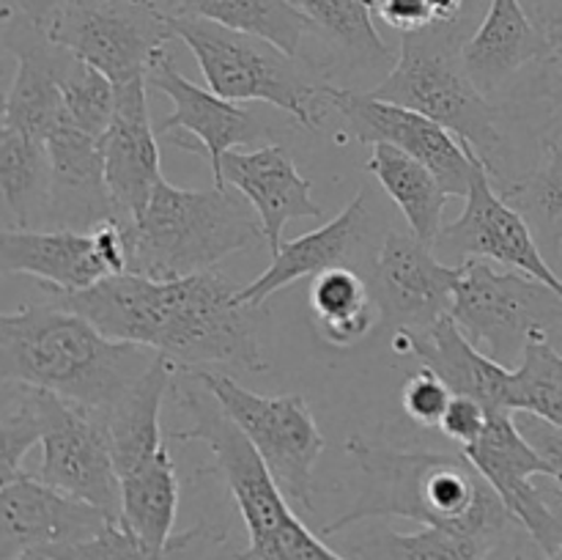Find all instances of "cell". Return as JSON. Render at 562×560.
<instances>
[{
	"label": "cell",
	"instance_id": "obj_6",
	"mask_svg": "<svg viewBox=\"0 0 562 560\" xmlns=\"http://www.w3.org/2000/svg\"><path fill=\"white\" fill-rule=\"evenodd\" d=\"M461 47L453 25L401 33L398 60L371 93L442 124L486 165L492 179H499L505 137L497 130V110L467 71Z\"/></svg>",
	"mask_w": 562,
	"mask_h": 560
},
{
	"label": "cell",
	"instance_id": "obj_27",
	"mask_svg": "<svg viewBox=\"0 0 562 560\" xmlns=\"http://www.w3.org/2000/svg\"><path fill=\"white\" fill-rule=\"evenodd\" d=\"M0 195L14 214L16 228H38L53 206V165L47 146L0 126Z\"/></svg>",
	"mask_w": 562,
	"mask_h": 560
},
{
	"label": "cell",
	"instance_id": "obj_13",
	"mask_svg": "<svg viewBox=\"0 0 562 560\" xmlns=\"http://www.w3.org/2000/svg\"><path fill=\"white\" fill-rule=\"evenodd\" d=\"M461 264L439 261L437 250L415 234L387 231L371 272L376 311L395 333H423L453 307Z\"/></svg>",
	"mask_w": 562,
	"mask_h": 560
},
{
	"label": "cell",
	"instance_id": "obj_32",
	"mask_svg": "<svg viewBox=\"0 0 562 560\" xmlns=\"http://www.w3.org/2000/svg\"><path fill=\"white\" fill-rule=\"evenodd\" d=\"M508 410L562 428V355L549 344V333H536L527 340L510 377Z\"/></svg>",
	"mask_w": 562,
	"mask_h": 560
},
{
	"label": "cell",
	"instance_id": "obj_42",
	"mask_svg": "<svg viewBox=\"0 0 562 560\" xmlns=\"http://www.w3.org/2000/svg\"><path fill=\"white\" fill-rule=\"evenodd\" d=\"M543 31H547L549 44H552V53H549V60L562 71V16L560 20H547L541 22Z\"/></svg>",
	"mask_w": 562,
	"mask_h": 560
},
{
	"label": "cell",
	"instance_id": "obj_43",
	"mask_svg": "<svg viewBox=\"0 0 562 560\" xmlns=\"http://www.w3.org/2000/svg\"><path fill=\"white\" fill-rule=\"evenodd\" d=\"M464 0H434V14H437V25H453L459 20Z\"/></svg>",
	"mask_w": 562,
	"mask_h": 560
},
{
	"label": "cell",
	"instance_id": "obj_37",
	"mask_svg": "<svg viewBox=\"0 0 562 560\" xmlns=\"http://www.w3.org/2000/svg\"><path fill=\"white\" fill-rule=\"evenodd\" d=\"M450 401H453V390L448 388V382L439 373H434L426 366L417 373H412L404 388V395H401V404H404L406 415L417 426L426 428H439Z\"/></svg>",
	"mask_w": 562,
	"mask_h": 560
},
{
	"label": "cell",
	"instance_id": "obj_2",
	"mask_svg": "<svg viewBox=\"0 0 562 560\" xmlns=\"http://www.w3.org/2000/svg\"><path fill=\"white\" fill-rule=\"evenodd\" d=\"M346 453L360 467V497L346 514L324 525L322 536H338L376 516H404L494 547L516 522L497 489L467 459L464 450H401L349 437Z\"/></svg>",
	"mask_w": 562,
	"mask_h": 560
},
{
	"label": "cell",
	"instance_id": "obj_44",
	"mask_svg": "<svg viewBox=\"0 0 562 560\" xmlns=\"http://www.w3.org/2000/svg\"><path fill=\"white\" fill-rule=\"evenodd\" d=\"M16 560H49V555L44 549H31V552H22Z\"/></svg>",
	"mask_w": 562,
	"mask_h": 560
},
{
	"label": "cell",
	"instance_id": "obj_14",
	"mask_svg": "<svg viewBox=\"0 0 562 560\" xmlns=\"http://www.w3.org/2000/svg\"><path fill=\"white\" fill-rule=\"evenodd\" d=\"M434 250L450 253L461 261L467 258L497 261L516 272L543 280L562 296V278L543 258V247L538 245L530 223L503 192L494 190L492 173L483 165L475 170V179L467 192L464 214L445 225L434 242Z\"/></svg>",
	"mask_w": 562,
	"mask_h": 560
},
{
	"label": "cell",
	"instance_id": "obj_35",
	"mask_svg": "<svg viewBox=\"0 0 562 560\" xmlns=\"http://www.w3.org/2000/svg\"><path fill=\"white\" fill-rule=\"evenodd\" d=\"M58 80L71 121L88 135L102 137L115 113V82L97 66L75 58L66 49L60 58Z\"/></svg>",
	"mask_w": 562,
	"mask_h": 560
},
{
	"label": "cell",
	"instance_id": "obj_39",
	"mask_svg": "<svg viewBox=\"0 0 562 560\" xmlns=\"http://www.w3.org/2000/svg\"><path fill=\"white\" fill-rule=\"evenodd\" d=\"M373 11L398 33H415L437 25L434 0H373Z\"/></svg>",
	"mask_w": 562,
	"mask_h": 560
},
{
	"label": "cell",
	"instance_id": "obj_21",
	"mask_svg": "<svg viewBox=\"0 0 562 560\" xmlns=\"http://www.w3.org/2000/svg\"><path fill=\"white\" fill-rule=\"evenodd\" d=\"M366 201L368 192L360 190L327 225L283 242L272 256V264L252 283L239 289V300L258 311L269 296L289 289L296 280L318 278L335 267H351V253L366 242L368 225H371Z\"/></svg>",
	"mask_w": 562,
	"mask_h": 560
},
{
	"label": "cell",
	"instance_id": "obj_26",
	"mask_svg": "<svg viewBox=\"0 0 562 560\" xmlns=\"http://www.w3.org/2000/svg\"><path fill=\"white\" fill-rule=\"evenodd\" d=\"M179 481L170 450L121 475V519L143 538L148 549L165 558L173 541Z\"/></svg>",
	"mask_w": 562,
	"mask_h": 560
},
{
	"label": "cell",
	"instance_id": "obj_19",
	"mask_svg": "<svg viewBox=\"0 0 562 560\" xmlns=\"http://www.w3.org/2000/svg\"><path fill=\"white\" fill-rule=\"evenodd\" d=\"M217 187H231L250 203L261 220L263 239L272 256L283 245V231L291 220L322 217V206L311 195L313 184L278 143L252 152L234 148L225 154Z\"/></svg>",
	"mask_w": 562,
	"mask_h": 560
},
{
	"label": "cell",
	"instance_id": "obj_25",
	"mask_svg": "<svg viewBox=\"0 0 562 560\" xmlns=\"http://www.w3.org/2000/svg\"><path fill=\"white\" fill-rule=\"evenodd\" d=\"M368 170L376 176L384 192L401 209L412 234L434 247V242L445 228V206H448L450 198V192L434 176V170L417 163L409 154L398 152L395 146H387V143L373 146Z\"/></svg>",
	"mask_w": 562,
	"mask_h": 560
},
{
	"label": "cell",
	"instance_id": "obj_15",
	"mask_svg": "<svg viewBox=\"0 0 562 560\" xmlns=\"http://www.w3.org/2000/svg\"><path fill=\"white\" fill-rule=\"evenodd\" d=\"M33 475L121 519V478L108 432L97 415L60 395L49 412L42 437V464Z\"/></svg>",
	"mask_w": 562,
	"mask_h": 560
},
{
	"label": "cell",
	"instance_id": "obj_16",
	"mask_svg": "<svg viewBox=\"0 0 562 560\" xmlns=\"http://www.w3.org/2000/svg\"><path fill=\"white\" fill-rule=\"evenodd\" d=\"M113 516L80 497L60 492L22 470L0 486V560L31 549H55L97 536Z\"/></svg>",
	"mask_w": 562,
	"mask_h": 560
},
{
	"label": "cell",
	"instance_id": "obj_40",
	"mask_svg": "<svg viewBox=\"0 0 562 560\" xmlns=\"http://www.w3.org/2000/svg\"><path fill=\"white\" fill-rule=\"evenodd\" d=\"M519 428L530 439L532 448L549 461V467H552V481L562 483V428L549 421H541L536 415H527L525 423H519Z\"/></svg>",
	"mask_w": 562,
	"mask_h": 560
},
{
	"label": "cell",
	"instance_id": "obj_28",
	"mask_svg": "<svg viewBox=\"0 0 562 560\" xmlns=\"http://www.w3.org/2000/svg\"><path fill=\"white\" fill-rule=\"evenodd\" d=\"M179 14L203 16L231 31L250 33L300 58L313 22L294 0H181Z\"/></svg>",
	"mask_w": 562,
	"mask_h": 560
},
{
	"label": "cell",
	"instance_id": "obj_34",
	"mask_svg": "<svg viewBox=\"0 0 562 560\" xmlns=\"http://www.w3.org/2000/svg\"><path fill=\"white\" fill-rule=\"evenodd\" d=\"M313 27L324 33L333 44L346 53L368 60H390L393 49L387 47L373 25V0H294Z\"/></svg>",
	"mask_w": 562,
	"mask_h": 560
},
{
	"label": "cell",
	"instance_id": "obj_38",
	"mask_svg": "<svg viewBox=\"0 0 562 560\" xmlns=\"http://www.w3.org/2000/svg\"><path fill=\"white\" fill-rule=\"evenodd\" d=\"M488 417H492V412L481 401L470 399V395H453L439 428H442V434L450 443H456L459 448H467V445L481 439V434L488 426Z\"/></svg>",
	"mask_w": 562,
	"mask_h": 560
},
{
	"label": "cell",
	"instance_id": "obj_1",
	"mask_svg": "<svg viewBox=\"0 0 562 560\" xmlns=\"http://www.w3.org/2000/svg\"><path fill=\"white\" fill-rule=\"evenodd\" d=\"M58 300L80 311L110 338L148 346L179 371L203 366L267 371L258 346L256 307L239 300V285L220 269L176 280L121 272Z\"/></svg>",
	"mask_w": 562,
	"mask_h": 560
},
{
	"label": "cell",
	"instance_id": "obj_7",
	"mask_svg": "<svg viewBox=\"0 0 562 560\" xmlns=\"http://www.w3.org/2000/svg\"><path fill=\"white\" fill-rule=\"evenodd\" d=\"M173 33L192 49L214 93L231 102L274 104L307 130L322 126L324 82L313 80L300 58L203 16L173 14Z\"/></svg>",
	"mask_w": 562,
	"mask_h": 560
},
{
	"label": "cell",
	"instance_id": "obj_17",
	"mask_svg": "<svg viewBox=\"0 0 562 560\" xmlns=\"http://www.w3.org/2000/svg\"><path fill=\"white\" fill-rule=\"evenodd\" d=\"M157 135L148 115L146 77L115 86V113L102 135V157L104 181L119 223L140 217L165 179Z\"/></svg>",
	"mask_w": 562,
	"mask_h": 560
},
{
	"label": "cell",
	"instance_id": "obj_29",
	"mask_svg": "<svg viewBox=\"0 0 562 560\" xmlns=\"http://www.w3.org/2000/svg\"><path fill=\"white\" fill-rule=\"evenodd\" d=\"M373 294L357 269L335 267L313 278V327L329 346H355L373 329Z\"/></svg>",
	"mask_w": 562,
	"mask_h": 560
},
{
	"label": "cell",
	"instance_id": "obj_24",
	"mask_svg": "<svg viewBox=\"0 0 562 560\" xmlns=\"http://www.w3.org/2000/svg\"><path fill=\"white\" fill-rule=\"evenodd\" d=\"M16 75L3 102V124L22 135L47 143L55 126L69 115L60 91V58L64 49L44 38V47H14Z\"/></svg>",
	"mask_w": 562,
	"mask_h": 560
},
{
	"label": "cell",
	"instance_id": "obj_18",
	"mask_svg": "<svg viewBox=\"0 0 562 560\" xmlns=\"http://www.w3.org/2000/svg\"><path fill=\"white\" fill-rule=\"evenodd\" d=\"M146 82L148 88H157L159 93H165L173 102V110L165 115L157 132L159 135H168V132H190V135H195L203 154L209 157V165H212L214 187L220 184L225 154L247 146V143H252L267 132V126L250 110L241 108L239 102H231V99L214 93L212 88H201L198 82L187 80L176 69L168 49H159L154 55L146 71ZM198 143H192L190 148H198Z\"/></svg>",
	"mask_w": 562,
	"mask_h": 560
},
{
	"label": "cell",
	"instance_id": "obj_3",
	"mask_svg": "<svg viewBox=\"0 0 562 560\" xmlns=\"http://www.w3.org/2000/svg\"><path fill=\"white\" fill-rule=\"evenodd\" d=\"M154 357L148 346L104 335L64 300L0 313V379L36 384L97 417Z\"/></svg>",
	"mask_w": 562,
	"mask_h": 560
},
{
	"label": "cell",
	"instance_id": "obj_23",
	"mask_svg": "<svg viewBox=\"0 0 562 560\" xmlns=\"http://www.w3.org/2000/svg\"><path fill=\"white\" fill-rule=\"evenodd\" d=\"M552 44L521 0H492L477 31L461 47L467 71L483 93L503 86L532 60H549Z\"/></svg>",
	"mask_w": 562,
	"mask_h": 560
},
{
	"label": "cell",
	"instance_id": "obj_11",
	"mask_svg": "<svg viewBox=\"0 0 562 560\" xmlns=\"http://www.w3.org/2000/svg\"><path fill=\"white\" fill-rule=\"evenodd\" d=\"M322 102L324 110L333 108L340 115L346 132L355 141L371 143V146L376 143L395 146L431 168L450 195L467 198L475 170L483 163L442 124L404 104L373 97L371 91H349V88L327 86V82L322 88Z\"/></svg>",
	"mask_w": 562,
	"mask_h": 560
},
{
	"label": "cell",
	"instance_id": "obj_41",
	"mask_svg": "<svg viewBox=\"0 0 562 560\" xmlns=\"http://www.w3.org/2000/svg\"><path fill=\"white\" fill-rule=\"evenodd\" d=\"M64 0H5L3 16H20V20L31 22L36 31H44L55 11L60 9Z\"/></svg>",
	"mask_w": 562,
	"mask_h": 560
},
{
	"label": "cell",
	"instance_id": "obj_30",
	"mask_svg": "<svg viewBox=\"0 0 562 560\" xmlns=\"http://www.w3.org/2000/svg\"><path fill=\"white\" fill-rule=\"evenodd\" d=\"M58 395L36 384L0 379V481L22 472L27 450L42 443Z\"/></svg>",
	"mask_w": 562,
	"mask_h": 560
},
{
	"label": "cell",
	"instance_id": "obj_9",
	"mask_svg": "<svg viewBox=\"0 0 562 560\" xmlns=\"http://www.w3.org/2000/svg\"><path fill=\"white\" fill-rule=\"evenodd\" d=\"M42 36L121 86L146 77L176 33L173 14L157 0H64Z\"/></svg>",
	"mask_w": 562,
	"mask_h": 560
},
{
	"label": "cell",
	"instance_id": "obj_22",
	"mask_svg": "<svg viewBox=\"0 0 562 560\" xmlns=\"http://www.w3.org/2000/svg\"><path fill=\"white\" fill-rule=\"evenodd\" d=\"M393 346L409 351L420 366L439 373L453 395H470L488 412H510L508 393L514 368L477 349L450 313L423 333H395Z\"/></svg>",
	"mask_w": 562,
	"mask_h": 560
},
{
	"label": "cell",
	"instance_id": "obj_33",
	"mask_svg": "<svg viewBox=\"0 0 562 560\" xmlns=\"http://www.w3.org/2000/svg\"><path fill=\"white\" fill-rule=\"evenodd\" d=\"M488 549L464 533L423 525L417 533H373L355 544L351 555L355 560H486Z\"/></svg>",
	"mask_w": 562,
	"mask_h": 560
},
{
	"label": "cell",
	"instance_id": "obj_4",
	"mask_svg": "<svg viewBox=\"0 0 562 560\" xmlns=\"http://www.w3.org/2000/svg\"><path fill=\"white\" fill-rule=\"evenodd\" d=\"M173 390L190 415V428L173 432V439L203 443L212 450L217 472L247 527L250 541L239 560H349L329 549V544L291 511L289 497L258 450L195 371L176 373Z\"/></svg>",
	"mask_w": 562,
	"mask_h": 560
},
{
	"label": "cell",
	"instance_id": "obj_36",
	"mask_svg": "<svg viewBox=\"0 0 562 560\" xmlns=\"http://www.w3.org/2000/svg\"><path fill=\"white\" fill-rule=\"evenodd\" d=\"M47 555L49 560H165L154 555L124 519L108 522L86 541L47 549Z\"/></svg>",
	"mask_w": 562,
	"mask_h": 560
},
{
	"label": "cell",
	"instance_id": "obj_10",
	"mask_svg": "<svg viewBox=\"0 0 562 560\" xmlns=\"http://www.w3.org/2000/svg\"><path fill=\"white\" fill-rule=\"evenodd\" d=\"M195 377L245 432L291 503L313 511V470L324 453V434L302 395H261L225 373L198 368Z\"/></svg>",
	"mask_w": 562,
	"mask_h": 560
},
{
	"label": "cell",
	"instance_id": "obj_5",
	"mask_svg": "<svg viewBox=\"0 0 562 560\" xmlns=\"http://www.w3.org/2000/svg\"><path fill=\"white\" fill-rule=\"evenodd\" d=\"M130 272L176 280L267 245L258 214L231 187L181 190L162 179L137 220L121 223Z\"/></svg>",
	"mask_w": 562,
	"mask_h": 560
},
{
	"label": "cell",
	"instance_id": "obj_45",
	"mask_svg": "<svg viewBox=\"0 0 562 560\" xmlns=\"http://www.w3.org/2000/svg\"><path fill=\"white\" fill-rule=\"evenodd\" d=\"M547 560H562V547L558 549V552H554V555H549V558Z\"/></svg>",
	"mask_w": 562,
	"mask_h": 560
},
{
	"label": "cell",
	"instance_id": "obj_12",
	"mask_svg": "<svg viewBox=\"0 0 562 560\" xmlns=\"http://www.w3.org/2000/svg\"><path fill=\"white\" fill-rule=\"evenodd\" d=\"M467 459L497 489L505 508L532 536L541 552L554 555L562 547V483L543 494L532 483L536 475L552 478V467L521 434L514 412H492L481 439L461 448Z\"/></svg>",
	"mask_w": 562,
	"mask_h": 560
},
{
	"label": "cell",
	"instance_id": "obj_8",
	"mask_svg": "<svg viewBox=\"0 0 562 560\" xmlns=\"http://www.w3.org/2000/svg\"><path fill=\"white\" fill-rule=\"evenodd\" d=\"M461 269L450 316L503 366L514 368L536 333L562 329V296L543 280L516 269L499 272L486 258H467Z\"/></svg>",
	"mask_w": 562,
	"mask_h": 560
},
{
	"label": "cell",
	"instance_id": "obj_20",
	"mask_svg": "<svg viewBox=\"0 0 562 560\" xmlns=\"http://www.w3.org/2000/svg\"><path fill=\"white\" fill-rule=\"evenodd\" d=\"M0 264L9 275H31L53 294L71 296L110 278L93 231L11 228L0 234Z\"/></svg>",
	"mask_w": 562,
	"mask_h": 560
},
{
	"label": "cell",
	"instance_id": "obj_31",
	"mask_svg": "<svg viewBox=\"0 0 562 560\" xmlns=\"http://www.w3.org/2000/svg\"><path fill=\"white\" fill-rule=\"evenodd\" d=\"M503 195L525 214L538 245L560 250L562 245V130L547 141L543 163L516 184H508Z\"/></svg>",
	"mask_w": 562,
	"mask_h": 560
}]
</instances>
